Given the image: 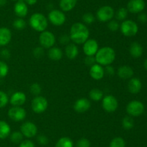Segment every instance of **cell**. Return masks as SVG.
Returning <instances> with one entry per match:
<instances>
[{"label":"cell","mask_w":147,"mask_h":147,"mask_svg":"<svg viewBox=\"0 0 147 147\" xmlns=\"http://www.w3.org/2000/svg\"><path fill=\"white\" fill-rule=\"evenodd\" d=\"M95 58L98 64L102 66H109L114 61L116 53L112 48L103 47L98 50Z\"/></svg>","instance_id":"7a4b0ae2"},{"label":"cell","mask_w":147,"mask_h":147,"mask_svg":"<svg viewBox=\"0 0 147 147\" xmlns=\"http://www.w3.org/2000/svg\"><path fill=\"white\" fill-rule=\"evenodd\" d=\"M120 28L123 35H124L125 36H127V37L135 35L139 30L137 24L133 20H131L123 21L121 24Z\"/></svg>","instance_id":"277c9868"},{"label":"cell","mask_w":147,"mask_h":147,"mask_svg":"<svg viewBox=\"0 0 147 147\" xmlns=\"http://www.w3.org/2000/svg\"><path fill=\"white\" fill-rule=\"evenodd\" d=\"M55 147H73V143L68 137H63L57 141Z\"/></svg>","instance_id":"4316f807"},{"label":"cell","mask_w":147,"mask_h":147,"mask_svg":"<svg viewBox=\"0 0 147 147\" xmlns=\"http://www.w3.org/2000/svg\"><path fill=\"white\" fill-rule=\"evenodd\" d=\"M89 30L84 24L76 22L72 25L70 38L76 44H83L88 39Z\"/></svg>","instance_id":"6da1fadb"},{"label":"cell","mask_w":147,"mask_h":147,"mask_svg":"<svg viewBox=\"0 0 147 147\" xmlns=\"http://www.w3.org/2000/svg\"><path fill=\"white\" fill-rule=\"evenodd\" d=\"M48 57L53 61H58L63 57V51L60 48L53 47L48 50Z\"/></svg>","instance_id":"d4e9b609"},{"label":"cell","mask_w":147,"mask_h":147,"mask_svg":"<svg viewBox=\"0 0 147 147\" xmlns=\"http://www.w3.org/2000/svg\"><path fill=\"white\" fill-rule=\"evenodd\" d=\"M20 147H34V145L32 141L30 140H25L20 144Z\"/></svg>","instance_id":"b9f144b4"},{"label":"cell","mask_w":147,"mask_h":147,"mask_svg":"<svg viewBox=\"0 0 147 147\" xmlns=\"http://www.w3.org/2000/svg\"><path fill=\"white\" fill-rule=\"evenodd\" d=\"M65 54L70 59H74L78 55V48L77 46L73 43H70L65 48Z\"/></svg>","instance_id":"603a6c76"},{"label":"cell","mask_w":147,"mask_h":147,"mask_svg":"<svg viewBox=\"0 0 147 147\" xmlns=\"http://www.w3.org/2000/svg\"><path fill=\"white\" fill-rule=\"evenodd\" d=\"M26 101V95L23 92H17L11 95L10 98V103L13 106L20 107L24 105Z\"/></svg>","instance_id":"ac0fdd59"},{"label":"cell","mask_w":147,"mask_h":147,"mask_svg":"<svg viewBox=\"0 0 147 147\" xmlns=\"http://www.w3.org/2000/svg\"><path fill=\"white\" fill-rule=\"evenodd\" d=\"M128 15V10L127 9L124 7L119 9L116 13V18L118 20H124Z\"/></svg>","instance_id":"f546056e"},{"label":"cell","mask_w":147,"mask_h":147,"mask_svg":"<svg viewBox=\"0 0 147 147\" xmlns=\"http://www.w3.org/2000/svg\"><path fill=\"white\" fill-rule=\"evenodd\" d=\"M138 20L142 23H145L147 22V14L145 13H141L138 17Z\"/></svg>","instance_id":"f6af8a7d"},{"label":"cell","mask_w":147,"mask_h":147,"mask_svg":"<svg viewBox=\"0 0 147 147\" xmlns=\"http://www.w3.org/2000/svg\"><path fill=\"white\" fill-rule=\"evenodd\" d=\"M20 131L23 135L27 138H32L37 134V128L33 122H26L21 125Z\"/></svg>","instance_id":"7c38bea8"},{"label":"cell","mask_w":147,"mask_h":147,"mask_svg":"<svg viewBox=\"0 0 147 147\" xmlns=\"http://www.w3.org/2000/svg\"><path fill=\"white\" fill-rule=\"evenodd\" d=\"M47 100L42 96L35 97L32 101V109L36 113H42L45 112L47 108Z\"/></svg>","instance_id":"ba28073f"},{"label":"cell","mask_w":147,"mask_h":147,"mask_svg":"<svg viewBox=\"0 0 147 147\" xmlns=\"http://www.w3.org/2000/svg\"><path fill=\"white\" fill-rule=\"evenodd\" d=\"M134 125V122L133 118L129 116H126L125 118H123V120H122V125L124 129H131L133 128Z\"/></svg>","instance_id":"f1b7e54d"},{"label":"cell","mask_w":147,"mask_h":147,"mask_svg":"<svg viewBox=\"0 0 147 147\" xmlns=\"http://www.w3.org/2000/svg\"><path fill=\"white\" fill-rule=\"evenodd\" d=\"M13 26L15 29L19 30H23L26 27V22L22 18H18L16 19L13 22Z\"/></svg>","instance_id":"1f68e13d"},{"label":"cell","mask_w":147,"mask_h":147,"mask_svg":"<svg viewBox=\"0 0 147 147\" xmlns=\"http://www.w3.org/2000/svg\"><path fill=\"white\" fill-rule=\"evenodd\" d=\"M48 19L52 24L54 25L60 26L64 24L66 17L62 11L58 10H53L48 14Z\"/></svg>","instance_id":"9c48e42d"},{"label":"cell","mask_w":147,"mask_h":147,"mask_svg":"<svg viewBox=\"0 0 147 147\" xmlns=\"http://www.w3.org/2000/svg\"><path fill=\"white\" fill-rule=\"evenodd\" d=\"M9 102V98L7 94L3 91L0 90V108H4L7 105Z\"/></svg>","instance_id":"e575fe53"},{"label":"cell","mask_w":147,"mask_h":147,"mask_svg":"<svg viewBox=\"0 0 147 147\" xmlns=\"http://www.w3.org/2000/svg\"><path fill=\"white\" fill-rule=\"evenodd\" d=\"M90 105L91 104H90L89 99H86V98H80L75 102L73 108L76 112L81 113V112H84L88 110L89 108H90Z\"/></svg>","instance_id":"2e32d148"},{"label":"cell","mask_w":147,"mask_h":147,"mask_svg":"<svg viewBox=\"0 0 147 147\" xmlns=\"http://www.w3.org/2000/svg\"><path fill=\"white\" fill-rule=\"evenodd\" d=\"M33 55L34 56V57L37 58H42L44 55V49L43 48L41 47H37L34 49L33 50Z\"/></svg>","instance_id":"ab89813d"},{"label":"cell","mask_w":147,"mask_h":147,"mask_svg":"<svg viewBox=\"0 0 147 147\" xmlns=\"http://www.w3.org/2000/svg\"><path fill=\"white\" fill-rule=\"evenodd\" d=\"M6 3H7V0H0V7L5 5Z\"/></svg>","instance_id":"681fc988"},{"label":"cell","mask_w":147,"mask_h":147,"mask_svg":"<svg viewBox=\"0 0 147 147\" xmlns=\"http://www.w3.org/2000/svg\"><path fill=\"white\" fill-rule=\"evenodd\" d=\"M37 141H38V142L40 143V144H42V145H45V144H47V142H48V140H47V137L42 135H39V136L37 137Z\"/></svg>","instance_id":"7bdbcfd3"},{"label":"cell","mask_w":147,"mask_h":147,"mask_svg":"<svg viewBox=\"0 0 147 147\" xmlns=\"http://www.w3.org/2000/svg\"><path fill=\"white\" fill-rule=\"evenodd\" d=\"M144 0H130L127 4V10L131 13H140L144 10Z\"/></svg>","instance_id":"5bb4252c"},{"label":"cell","mask_w":147,"mask_h":147,"mask_svg":"<svg viewBox=\"0 0 147 147\" xmlns=\"http://www.w3.org/2000/svg\"><path fill=\"white\" fill-rule=\"evenodd\" d=\"M11 38V30L7 27H0V46H4L8 44Z\"/></svg>","instance_id":"d6986e66"},{"label":"cell","mask_w":147,"mask_h":147,"mask_svg":"<svg viewBox=\"0 0 147 147\" xmlns=\"http://www.w3.org/2000/svg\"><path fill=\"white\" fill-rule=\"evenodd\" d=\"M144 66L145 69H146V70H147V59H146V60H145L144 63Z\"/></svg>","instance_id":"f907efd6"},{"label":"cell","mask_w":147,"mask_h":147,"mask_svg":"<svg viewBox=\"0 0 147 147\" xmlns=\"http://www.w3.org/2000/svg\"><path fill=\"white\" fill-rule=\"evenodd\" d=\"M126 111L131 116H139L144 111V105L140 101H131L126 106Z\"/></svg>","instance_id":"5b68a950"},{"label":"cell","mask_w":147,"mask_h":147,"mask_svg":"<svg viewBox=\"0 0 147 147\" xmlns=\"http://www.w3.org/2000/svg\"><path fill=\"white\" fill-rule=\"evenodd\" d=\"M39 41L42 47L45 48H50L55 43V37L50 31H43L39 37Z\"/></svg>","instance_id":"52a82bcc"},{"label":"cell","mask_w":147,"mask_h":147,"mask_svg":"<svg viewBox=\"0 0 147 147\" xmlns=\"http://www.w3.org/2000/svg\"><path fill=\"white\" fill-rule=\"evenodd\" d=\"M142 82L138 78H132L128 84V89L129 92L132 94L139 93L142 89Z\"/></svg>","instance_id":"ffe728a7"},{"label":"cell","mask_w":147,"mask_h":147,"mask_svg":"<svg viewBox=\"0 0 147 147\" xmlns=\"http://www.w3.org/2000/svg\"><path fill=\"white\" fill-rule=\"evenodd\" d=\"M104 71L105 73L107 74L109 76H113V75H114V69L112 66H109V65L106 66V69H104Z\"/></svg>","instance_id":"ee69618b"},{"label":"cell","mask_w":147,"mask_h":147,"mask_svg":"<svg viewBox=\"0 0 147 147\" xmlns=\"http://www.w3.org/2000/svg\"><path fill=\"white\" fill-rule=\"evenodd\" d=\"M98 50V45L94 39H88L83 45V51L86 56H94Z\"/></svg>","instance_id":"4fadbf2b"},{"label":"cell","mask_w":147,"mask_h":147,"mask_svg":"<svg viewBox=\"0 0 147 147\" xmlns=\"http://www.w3.org/2000/svg\"><path fill=\"white\" fill-rule=\"evenodd\" d=\"M78 0H60V7L63 11L69 12L76 7Z\"/></svg>","instance_id":"cb8c5ba5"},{"label":"cell","mask_w":147,"mask_h":147,"mask_svg":"<svg viewBox=\"0 0 147 147\" xmlns=\"http://www.w3.org/2000/svg\"><path fill=\"white\" fill-rule=\"evenodd\" d=\"M118 101L113 95H107L103 98L102 106L103 108L109 112H114L118 108Z\"/></svg>","instance_id":"8fae6325"},{"label":"cell","mask_w":147,"mask_h":147,"mask_svg":"<svg viewBox=\"0 0 147 147\" xmlns=\"http://www.w3.org/2000/svg\"><path fill=\"white\" fill-rule=\"evenodd\" d=\"M90 142L87 138H81L77 142V147H90Z\"/></svg>","instance_id":"f35d334b"},{"label":"cell","mask_w":147,"mask_h":147,"mask_svg":"<svg viewBox=\"0 0 147 147\" xmlns=\"http://www.w3.org/2000/svg\"><path fill=\"white\" fill-rule=\"evenodd\" d=\"M30 24L31 27L38 32H43L47 27V20L44 14L41 13H34L30 17Z\"/></svg>","instance_id":"3957f363"},{"label":"cell","mask_w":147,"mask_h":147,"mask_svg":"<svg viewBox=\"0 0 147 147\" xmlns=\"http://www.w3.org/2000/svg\"><path fill=\"white\" fill-rule=\"evenodd\" d=\"M118 76L122 79H128L132 77L134 75V71L131 67L129 66H122L118 69Z\"/></svg>","instance_id":"44dd1931"},{"label":"cell","mask_w":147,"mask_h":147,"mask_svg":"<svg viewBox=\"0 0 147 147\" xmlns=\"http://www.w3.org/2000/svg\"><path fill=\"white\" fill-rule=\"evenodd\" d=\"M1 56H2L4 59H8L10 56V53L7 49H4V50H1Z\"/></svg>","instance_id":"7dc6e473"},{"label":"cell","mask_w":147,"mask_h":147,"mask_svg":"<svg viewBox=\"0 0 147 147\" xmlns=\"http://www.w3.org/2000/svg\"><path fill=\"white\" fill-rule=\"evenodd\" d=\"M41 86L39 84L37 83H34L31 85L30 86V92H31L32 94L35 95H38L41 92Z\"/></svg>","instance_id":"8d00e7d4"},{"label":"cell","mask_w":147,"mask_h":147,"mask_svg":"<svg viewBox=\"0 0 147 147\" xmlns=\"http://www.w3.org/2000/svg\"><path fill=\"white\" fill-rule=\"evenodd\" d=\"M83 21L86 24H90L95 21V17L92 13L88 12L83 14Z\"/></svg>","instance_id":"d590c367"},{"label":"cell","mask_w":147,"mask_h":147,"mask_svg":"<svg viewBox=\"0 0 147 147\" xmlns=\"http://www.w3.org/2000/svg\"><path fill=\"white\" fill-rule=\"evenodd\" d=\"M114 10L111 6H103L98 9L96 13V17L98 20L100 22L109 21L111 20L114 16Z\"/></svg>","instance_id":"8992f818"},{"label":"cell","mask_w":147,"mask_h":147,"mask_svg":"<svg viewBox=\"0 0 147 147\" xmlns=\"http://www.w3.org/2000/svg\"><path fill=\"white\" fill-rule=\"evenodd\" d=\"M108 27L111 31H116L119 28V24L116 20H111L108 24Z\"/></svg>","instance_id":"74e56055"},{"label":"cell","mask_w":147,"mask_h":147,"mask_svg":"<svg viewBox=\"0 0 147 147\" xmlns=\"http://www.w3.org/2000/svg\"><path fill=\"white\" fill-rule=\"evenodd\" d=\"M89 96L93 100L99 101L103 98V93L100 89H93L89 93Z\"/></svg>","instance_id":"83f0119b"},{"label":"cell","mask_w":147,"mask_h":147,"mask_svg":"<svg viewBox=\"0 0 147 147\" xmlns=\"http://www.w3.org/2000/svg\"><path fill=\"white\" fill-rule=\"evenodd\" d=\"M12 1H18V0H12Z\"/></svg>","instance_id":"816d5d0a"},{"label":"cell","mask_w":147,"mask_h":147,"mask_svg":"<svg viewBox=\"0 0 147 147\" xmlns=\"http://www.w3.org/2000/svg\"><path fill=\"white\" fill-rule=\"evenodd\" d=\"M85 63L88 66H93V65L95 64V63L96 62V58L94 57L93 56H87L86 58L84 60Z\"/></svg>","instance_id":"60d3db41"},{"label":"cell","mask_w":147,"mask_h":147,"mask_svg":"<svg viewBox=\"0 0 147 147\" xmlns=\"http://www.w3.org/2000/svg\"><path fill=\"white\" fill-rule=\"evenodd\" d=\"M70 37H68L67 35H63L62 37H60V43H63V44H67L69 41H70Z\"/></svg>","instance_id":"bcb514c9"},{"label":"cell","mask_w":147,"mask_h":147,"mask_svg":"<svg viewBox=\"0 0 147 147\" xmlns=\"http://www.w3.org/2000/svg\"><path fill=\"white\" fill-rule=\"evenodd\" d=\"M14 13L20 18H22L27 16L28 13V7L24 0H18L14 4Z\"/></svg>","instance_id":"9a60e30c"},{"label":"cell","mask_w":147,"mask_h":147,"mask_svg":"<svg viewBox=\"0 0 147 147\" xmlns=\"http://www.w3.org/2000/svg\"><path fill=\"white\" fill-rule=\"evenodd\" d=\"M23 135L21 132H19V131H16L11 133L10 138H11V141H12L14 144H18V143L21 142L22 140Z\"/></svg>","instance_id":"d6a6232c"},{"label":"cell","mask_w":147,"mask_h":147,"mask_svg":"<svg viewBox=\"0 0 147 147\" xmlns=\"http://www.w3.org/2000/svg\"><path fill=\"white\" fill-rule=\"evenodd\" d=\"M104 69L102 67L101 65L95 63L90 67V75L93 79H96V80H100L104 76Z\"/></svg>","instance_id":"e0dca14e"},{"label":"cell","mask_w":147,"mask_h":147,"mask_svg":"<svg viewBox=\"0 0 147 147\" xmlns=\"http://www.w3.org/2000/svg\"><path fill=\"white\" fill-rule=\"evenodd\" d=\"M26 114L25 110L21 107L14 106L8 111V116L10 119L16 122L23 120L26 118Z\"/></svg>","instance_id":"30bf717a"},{"label":"cell","mask_w":147,"mask_h":147,"mask_svg":"<svg viewBox=\"0 0 147 147\" xmlns=\"http://www.w3.org/2000/svg\"><path fill=\"white\" fill-rule=\"evenodd\" d=\"M129 52L132 57L134 59H138V58H140L143 53V48L141 46L140 43L137 42H134L131 45Z\"/></svg>","instance_id":"7402d4cb"},{"label":"cell","mask_w":147,"mask_h":147,"mask_svg":"<svg viewBox=\"0 0 147 147\" xmlns=\"http://www.w3.org/2000/svg\"><path fill=\"white\" fill-rule=\"evenodd\" d=\"M11 128L9 124L4 120H0V138L4 139L9 136Z\"/></svg>","instance_id":"484cf974"},{"label":"cell","mask_w":147,"mask_h":147,"mask_svg":"<svg viewBox=\"0 0 147 147\" xmlns=\"http://www.w3.org/2000/svg\"><path fill=\"white\" fill-rule=\"evenodd\" d=\"M25 1V3L27 4H29V5H34L37 3V0H24Z\"/></svg>","instance_id":"c3c4849f"},{"label":"cell","mask_w":147,"mask_h":147,"mask_svg":"<svg viewBox=\"0 0 147 147\" xmlns=\"http://www.w3.org/2000/svg\"><path fill=\"white\" fill-rule=\"evenodd\" d=\"M9 72V67L4 61H0V78L5 77Z\"/></svg>","instance_id":"836d02e7"},{"label":"cell","mask_w":147,"mask_h":147,"mask_svg":"<svg viewBox=\"0 0 147 147\" xmlns=\"http://www.w3.org/2000/svg\"><path fill=\"white\" fill-rule=\"evenodd\" d=\"M125 141L121 137H116L113 138L110 144L109 147H125Z\"/></svg>","instance_id":"4dcf8cb0"}]
</instances>
